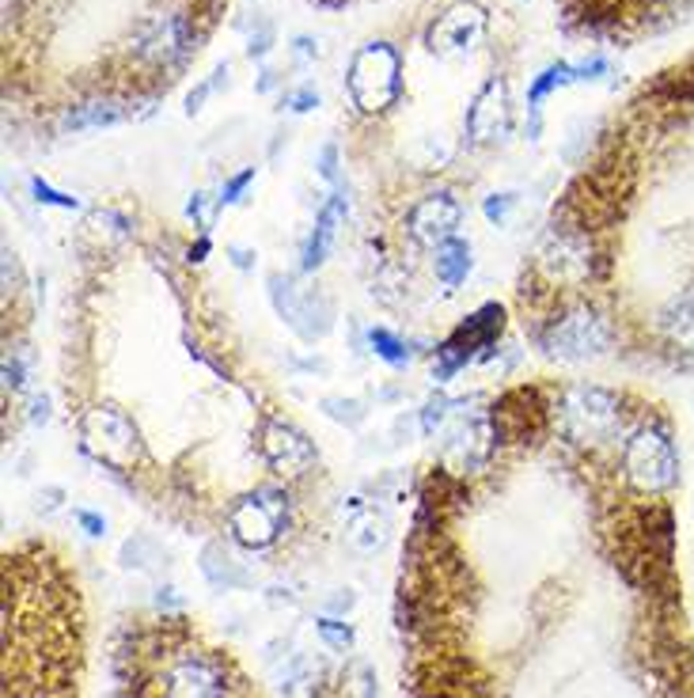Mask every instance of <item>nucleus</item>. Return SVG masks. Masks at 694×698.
<instances>
[{
    "instance_id": "obj_22",
    "label": "nucleus",
    "mask_w": 694,
    "mask_h": 698,
    "mask_svg": "<svg viewBox=\"0 0 694 698\" xmlns=\"http://www.w3.org/2000/svg\"><path fill=\"white\" fill-rule=\"evenodd\" d=\"M319 406H323V414H327V418H334L338 425H346V429H357V425L368 418L365 403H357V399H346V395H327Z\"/></svg>"
},
{
    "instance_id": "obj_37",
    "label": "nucleus",
    "mask_w": 694,
    "mask_h": 698,
    "mask_svg": "<svg viewBox=\"0 0 694 698\" xmlns=\"http://www.w3.org/2000/svg\"><path fill=\"white\" fill-rule=\"evenodd\" d=\"M31 422H34V425H46V422H50V399H46V395H39V399L31 403Z\"/></svg>"
},
{
    "instance_id": "obj_5",
    "label": "nucleus",
    "mask_w": 694,
    "mask_h": 698,
    "mask_svg": "<svg viewBox=\"0 0 694 698\" xmlns=\"http://www.w3.org/2000/svg\"><path fill=\"white\" fill-rule=\"evenodd\" d=\"M80 445L88 448L99 463L115 467V471H133V463L144 456L141 429L133 425L122 406H91L80 418Z\"/></svg>"
},
{
    "instance_id": "obj_24",
    "label": "nucleus",
    "mask_w": 694,
    "mask_h": 698,
    "mask_svg": "<svg viewBox=\"0 0 694 698\" xmlns=\"http://www.w3.org/2000/svg\"><path fill=\"white\" fill-rule=\"evenodd\" d=\"M315 630H319L323 642H327L330 650H338V653H346L349 645H354V630H349L346 623H338V619H319Z\"/></svg>"
},
{
    "instance_id": "obj_32",
    "label": "nucleus",
    "mask_w": 694,
    "mask_h": 698,
    "mask_svg": "<svg viewBox=\"0 0 694 698\" xmlns=\"http://www.w3.org/2000/svg\"><path fill=\"white\" fill-rule=\"evenodd\" d=\"M76 524L84 527L88 539H102V535H107V521H102L99 513H88V509H76Z\"/></svg>"
},
{
    "instance_id": "obj_33",
    "label": "nucleus",
    "mask_w": 694,
    "mask_h": 698,
    "mask_svg": "<svg viewBox=\"0 0 694 698\" xmlns=\"http://www.w3.org/2000/svg\"><path fill=\"white\" fill-rule=\"evenodd\" d=\"M289 107H293V110H296V114H304V110L319 107V91H315V88H312V84H304V88L289 91Z\"/></svg>"
},
{
    "instance_id": "obj_7",
    "label": "nucleus",
    "mask_w": 694,
    "mask_h": 698,
    "mask_svg": "<svg viewBox=\"0 0 694 698\" xmlns=\"http://www.w3.org/2000/svg\"><path fill=\"white\" fill-rule=\"evenodd\" d=\"M596 270V247L581 225H554L539 243V274L551 285L581 288L593 281Z\"/></svg>"
},
{
    "instance_id": "obj_17",
    "label": "nucleus",
    "mask_w": 694,
    "mask_h": 698,
    "mask_svg": "<svg viewBox=\"0 0 694 698\" xmlns=\"http://www.w3.org/2000/svg\"><path fill=\"white\" fill-rule=\"evenodd\" d=\"M133 114V107L126 99H91V103H76L62 110V130L68 133H84V130H99V126H115L126 122Z\"/></svg>"
},
{
    "instance_id": "obj_14",
    "label": "nucleus",
    "mask_w": 694,
    "mask_h": 698,
    "mask_svg": "<svg viewBox=\"0 0 694 698\" xmlns=\"http://www.w3.org/2000/svg\"><path fill=\"white\" fill-rule=\"evenodd\" d=\"M463 130H467L470 144H494L509 133V84L501 76H490L475 91L467 118H463Z\"/></svg>"
},
{
    "instance_id": "obj_4",
    "label": "nucleus",
    "mask_w": 694,
    "mask_h": 698,
    "mask_svg": "<svg viewBox=\"0 0 694 698\" xmlns=\"http://www.w3.org/2000/svg\"><path fill=\"white\" fill-rule=\"evenodd\" d=\"M346 91L357 110L380 114L402 99V54L391 42H365L349 57Z\"/></svg>"
},
{
    "instance_id": "obj_10",
    "label": "nucleus",
    "mask_w": 694,
    "mask_h": 698,
    "mask_svg": "<svg viewBox=\"0 0 694 698\" xmlns=\"http://www.w3.org/2000/svg\"><path fill=\"white\" fill-rule=\"evenodd\" d=\"M501 330H505L501 304H482V308H478L475 315H467V323H459V327L452 330L448 338H444V346L436 349V361H441V364L433 369V377L436 380H452L463 369V364L475 361L482 349H490Z\"/></svg>"
},
{
    "instance_id": "obj_27",
    "label": "nucleus",
    "mask_w": 694,
    "mask_h": 698,
    "mask_svg": "<svg viewBox=\"0 0 694 698\" xmlns=\"http://www.w3.org/2000/svg\"><path fill=\"white\" fill-rule=\"evenodd\" d=\"M346 698H380V691H376V672L368 664H357L354 676L346 679Z\"/></svg>"
},
{
    "instance_id": "obj_25",
    "label": "nucleus",
    "mask_w": 694,
    "mask_h": 698,
    "mask_svg": "<svg viewBox=\"0 0 694 698\" xmlns=\"http://www.w3.org/2000/svg\"><path fill=\"white\" fill-rule=\"evenodd\" d=\"M31 194H34V201H42V206H57V209H80V201H76L73 194H62V190H54V186H50L46 178H31Z\"/></svg>"
},
{
    "instance_id": "obj_28",
    "label": "nucleus",
    "mask_w": 694,
    "mask_h": 698,
    "mask_svg": "<svg viewBox=\"0 0 694 698\" xmlns=\"http://www.w3.org/2000/svg\"><path fill=\"white\" fill-rule=\"evenodd\" d=\"M251 183H254V167H243L239 175H231L228 183H225V190H220V198H217L220 209H225V206H236V201H243V190H247Z\"/></svg>"
},
{
    "instance_id": "obj_21",
    "label": "nucleus",
    "mask_w": 694,
    "mask_h": 698,
    "mask_svg": "<svg viewBox=\"0 0 694 698\" xmlns=\"http://www.w3.org/2000/svg\"><path fill=\"white\" fill-rule=\"evenodd\" d=\"M368 349H372V353L380 357L383 364H391V369H406V364H410V346L388 327L368 330Z\"/></svg>"
},
{
    "instance_id": "obj_34",
    "label": "nucleus",
    "mask_w": 694,
    "mask_h": 698,
    "mask_svg": "<svg viewBox=\"0 0 694 698\" xmlns=\"http://www.w3.org/2000/svg\"><path fill=\"white\" fill-rule=\"evenodd\" d=\"M319 175L338 186V144H323L319 152Z\"/></svg>"
},
{
    "instance_id": "obj_18",
    "label": "nucleus",
    "mask_w": 694,
    "mask_h": 698,
    "mask_svg": "<svg viewBox=\"0 0 694 698\" xmlns=\"http://www.w3.org/2000/svg\"><path fill=\"white\" fill-rule=\"evenodd\" d=\"M433 254H436L433 259L436 281H441L444 288H459L463 281L470 277V270H475V251H470V243L459 240V236H452L448 243H441Z\"/></svg>"
},
{
    "instance_id": "obj_11",
    "label": "nucleus",
    "mask_w": 694,
    "mask_h": 698,
    "mask_svg": "<svg viewBox=\"0 0 694 698\" xmlns=\"http://www.w3.org/2000/svg\"><path fill=\"white\" fill-rule=\"evenodd\" d=\"M259 452L265 459L273 475L281 479H293V475H304L307 467L315 463V445L296 429L293 422L281 418H265L259 429Z\"/></svg>"
},
{
    "instance_id": "obj_38",
    "label": "nucleus",
    "mask_w": 694,
    "mask_h": 698,
    "mask_svg": "<svg viewBox=\"0 0 694 698\" xmlns=\"http://www.w3.org/2000/svg\"><path fill=\"white\" fill-rule=\"evenodd\" d=\"M228 254H231V262H236L239 270H251V266H254V262H251L254 254L247 251V247H228Z\"/></svg>"
},
{
    "instance_id": "obj_13",
    "label": "nucleus",
    "mask_w": 694,
    "mask_h": 698,
    "mask_svg": "<svg viewBox=\"0 0 694 698\" xmlns=\"http://www.w3.org/2000/svg\"><path fill=\"white\" fill-rule=\"evenodd\" d=\"M486 39V12L478 4H456L444 15H436L430 28V50L436 57H463Z\"/></svg>"
},
{
    "instance_id": "obj_29",
    "label": "nucleus",
    "mask_w": 694,
    "mask_h": 698,
    "mask_svg": "<svg viewBox=\"0 0 694 698\" xmlns=\"http://www.w3.org/2000/svg\"><path fill=\"white\" fill-rule=\"evenodd\" d=\"M4 384L20 391L28 384V361H23V349H8L4 353Z\"/></svg>"
},
{
    "instance_id": "obj_2",
    "label": "nucleus",
    "mask_w": 694,
    "mask_h": 698,
    "mask_svg": "<svg viewBox=\"0 0 694 698\" xmlns=\"http://www.w3.org/2000/svg\"><path fill=\"white\" fill-rule=\"evenodd\" d=\"M562 433L581 448H604L627 437V399L599 384H570L559 399Z\"/></svg>"
},
{
    "instance_id": "obj_15",
    "label": "nucleus",
    "mask_w": 694,
    "mask_h": 698,
    "mask_svg": "<svg viewBox=\"0 0 694 698\" xmlns=\"http://www.w3.org/2000/svg\"><path fill=\"white\" fill-rule=\"evenodd\" d=\"M657 335L672 353L694 357V285L680 288L657 312Z\"/></svg>"
},
{
    "instance_id": "obj_20",
    "label": "nucleus",
    "mask_w": 694,
    "mask_h": 698,
    "mask_svg": "<svg viewBox=\"0 0 694 698\" xmlns=\"http://www.w3.org/2000/svg\"><path fill=\"white\" fill-rule=\"evenodd\" d=\"M565 84H577V76H573V65L570 62L546 65V69L528 84V110H539V107H543V99L551 96V91L565 88Z\"/></svg>"
},
{
    "instance_id": "obj_30",
    "label": "nucleus",
    "mask_w": 694,
    "mask_h": 698,
    "mask_svg": "<svg viewBox=\"0 0 694 698\" xmlns=\"http://www.w3.org/2000/svg\"><path fill=\"white\" fill-rule=\"evenodd\" d=\"M213 209H220V201H213L209 194H194L191 206H186V212H191V220L202 228V236L209 232V225H213Z\"/></svg>"
},
{
    "instance_id": "obj_19",
    "label": "nucleus",
    "mask_w": 694,
    "mask_h": 698,
    "mask_svg": "<svg viewBox=\"0 0 694 698\" xmlns=\"http://www.w3.org/2000/svg\"><path fill=\"white\" fill-rule=\"evenodd\" d=\"M202 574L213 589H225V592L247 585V569L239 566L236 555H231L225 543H205L202 547Z\"/></svg>"
},
{
    "instance_id": "obj_41",
    "label": "nucleus",
    "mask_w": 694,
    "mask_h": 698,
    "mask_svg": "<svg viewBox=\"0 0 694 698\" xmlns=\"http://www.w3.org/2000/svg\"><path fill=\"white\" fill-rule=\"evenodd\" d=\"M273 88H278V73L265 69V73H262V80H259V91H273Z\"/></svg>"
},
{
    "instance_id": "obj_35",
    "label": "nucleus",
    "mask_w": 694,
    "mask_h": 698,
    "mask_svg": "<svg viewBox=\"0 0 694 698\" xmlns=\"http://www.w3.org/2000/svg\"><path fill=\"white\" fill-rule=\"evenodd\" d=\"M213 91H217V84H213V80H202L198 88H194L191 96H186V114H198V110H202V103H205V99L213 96Z\"/></svg>"
},
{
    "instance_id": "obj_23",
    "label": "nucleus",
    "mask_w": 694,
    "mask_h": 698,
    "mask_svg": "<svg viewBox=\"0 0 694 698\" xmlns=\"http://www.w3.org/2000/svg\"><path fill=\"white\" fill-rule=\"evenodd\" d=\"M452 399H444V395H433L430 403L422 406V414H418V422H422V433L425 437H436V433L444 429V425H448V418H452Z\"/></svg>"
},
{
    "instance_id": "obj_8",
    "label": "nucleus",
    "mask_w": 694,
    "mask_h": 698,
    "mask_svg": "<svg viewBox=\"0 0 694 698\" xmlns=\"http://www.w3.org/2000/svg\"><path fill=\"white\" fill-rule=\"evenodd\" d=\"M289 524L285 490H251L228 509V535L247 550H265L281 539Z\"/></svg>"
},
{
    "instance_id": "obj_9",
    "label": "nucleus",
    "mask_w": 694,
    "mask_h": 698,
    "mask_svg": "<svg viewBox=\"0 0 694 698\" xmlns=\"http://www.w3.org/2000/svg\"><path fill=\"white\" fill-rule=\"evenodd\" d=\"M194 50H198V31H194V20L183 12L175 15H156V20H149L141 28V35H137V62L149 65V69H183L186 62L194 57Z\"/></svg>"
},
{
    "instance_id": "obj_12",
    "label": "nucleus",
    "mask_w": 694,
    "mask_h": 698,
    "mask_svg": "<svg viewBox=\"0 0 694 698\" xmlns=\"http://www.w3.org/2000/svg\"><path fill=\"white\" fill-rule=\"evenodd\" d=\"M459 220H463V206L452 198L448 190H436L418 198L406 212V232L418 247H430L436 251L441 243H448L452 236L459 232Z\"/></svg>"
},
{
    "instance_id": "obj_36",
    "label": "nucleus",
    "mask_w": 694,
    "mask_h": 698,
    "mask_svg": "<svg viewBox=\"0 0 694 698\" xmlns=\"http://www.w3.org/2000/svg\"><path fill=\"white\" fill-rule=\"evenodd\" d=\"M604 73H607V62H604V57H593V62L573 65V76H577V80H599Z\"/></svg>"
},
{
    "instance_id": "obj_31",
    "label": "nucleus",
    "mask_w": 694,
    "mask_h": 698,
    "mask_svg": "<svg viewBox=\"0 0 694 698\" xmlns=\"http://www.w3.org/2000/svg\"><path fill=\"white\" fill-rule=\"evenodd\" d=\"M270 46H273V23L262 20L259 31H254L251 42H247V57H265L270 54Z\"/></svg>"
},
{
    "instance_id": "obj_26",
    "label": "nucleus",
    "mask_w": 694,
    "mask_h": 698,
    "mask_svg": "<svg viewBox=\"0 0 694 698\" xmlns=\"http://www.w3.org/2000/svg\"><path fill=\"white\" fill-rule=\"evenodd\" d=\"M517 194L512 190H501V194H490V198L482 201V217L490 220V225H505L509 220V212L517 209Z\"/></svg>"
},
{
    "instance_id": "obj_40",
    "label": "nucleus",
    "mask_w": 694,
    "mask_h": 698,
    "mask_svg": "<svg viewBox=\"0 0 694 698\" xmlns=\"http://www.w3.org/2000/svg\"><path fill=\"white\" fill-rule=\"evenodd\" d=\"M209 247H213V243H209V236H202V240L191 247V262H205V254H209Z\"/></svg>"
},
{
    "instance_id": "obj_3",
    "label": "nucleus",
    "mask_w": 694,
    "mask_h": 698,
    "mask_svg": "<svg viewBox=\"0 0 694 698\" xmlns=\"http://www.w3.org/2000/svg\"><path fill=\"white\" fill-rule=\"evenodd\" d=\"M615 342L611 319L604 312L593 308V304H573L554 315L543 330H539V346L551 361L565 364H581V361H596L604 357Z\"/></svg>"
},
{
    "instance_id": "obj_39",
    "label": "nucleus",
    "mask_w": 694,
    "mask_h": 698,
    "mask_svg": "<svg viewBox=\"0 0 694 698\" xmlns=\"http://www.w3.org/2000/svg\"><path fill=\"white\" fill-rule=\"evenodd\" d=\"M293 54L300 57V62H307V57H315V54H319V50H315V42H312V39L300 35V39H296V46H293Z\"/></svg>"
},
{
    "instance_id": "obj_1",
    "label": "nucleus",
    "mask_w": 694,
    "mask_h": 698,
    "mask_svg": "<svg viewBox=\"0 0 694 698\" xmlns=\"http://www.w3.org/2000/svg\"><path fill=\"white\" fill-rule=\"evenodd\" d=\"M619 471L638 498H664L680 487V448L664 418L649 414L630 425L619 448Z\"/></svg>"
},
{
    "instance_id": "obj_16",
    "label": "nucleus",
    "mask_w": 694,
    "mask_h": 698,
    "mask_svg": "<svg viewBox=\"0 0 694 698\" xmlns=\"http://www.w3.org/2000/svg\"><path fill=\"white\" fill-rule=\"evenodd\" d=\"M346 212H349L346 190H341V186H334V194L327 198V206L319 209V220H315L312 236H307V243H304V270H319L323 262H327V254H330L334 240H338V228H341V220H346Z\"/></svg>"
},
{
    "instance_id": "obj_6",
    "label": "nucleus",
    "mask_w": 694,
    "mask_h": 698,
    "mask_svg": "<svg viewBox=\"0 0 694 698\" xmlns=\"http://www.w3.org/2000/svg\"><path fill=\"white\" fill-rule=\"evenodd\" d=\"M156 691L160 698H231V679L209 650H178L160 668Z\"/></svg>"
}]
</instances>
